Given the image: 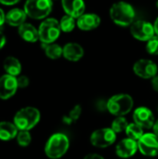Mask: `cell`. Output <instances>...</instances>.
Instances as JSON below:
<instances>
[{
	"mask_svg": "<svg viewBox=\"0 0 158 159\" xmlns=\"http://www.w3.org/2000/svg\"><path fill=\"white\" fill-rule=\"evenodd\" d=\"M62 56L70 61H78L84 56V48L83 47L75 42L67 43L63 47Z\"/></svg>",
	"mask_w": 158,
	"mask_h": 159,
	"instance_id": "obj_16",
	"label": "cell"
},
{
	"mask_svg": "<svg viewBox=\"0 0 158 159\" xmlns=\"http://www.w3.org/2000/svg\"><path fill=\"white\" fill-rule=\"evenodd\" d=\"M27 14L24 9L12 8L6 14V22L13 27H20L25 22Z\"/></svg>",
	"mask_w": 158,
	"mask_h": 159,
	"instance_id": "obj_18",
	"label": "cell"
},
{
	"mask_svg": "<svg viewBox=\"0 0 158 159\" xmlns=\"http://www.w3.org/2000/svg\"><path fill=\"white\" fill-rule=\"evenodd\" d=\"M133 72L136 75L143 79H152L157 75L158 67L156 62L148 59L138 60L133 65Z\"/></svg>",
	"mask_w": 158,
	"mask_h": 159,
	"instance_id": "obj_10",
	"label": "cell"
},
{
	"mask_svg": "<svg viewBox=\"0 0 158 159\" xmlns=\"http://www.w3.org/2000/svg\"><path fill=\"white\" fill-rule=\"evenodd\" d=\"M125 132H126L128 138L132 139V140H134L136 142H138L142 137V135L144 134L142 128L141 126H139L138 124H136V123L129 124V126H128Z\"/></svg>",
	"mask_w": 158,
	"mask_h": 159,
	"instance_id": "obj_23",
	"label": "cell"
},
{
	"mask_svg": "<svg viewBox=\"0 0 158 159\" xmlns=\"http://www.w3.org/2000/svg\"><path fill=\"white\" fill-rule=\"evenodd\" d=\"M96 108L101 112L107 110V102L103 99L98 100V102H96Z\"/></svg>",
	"mask_w": 158,
	"mask_h": 159,
	"instance_id": "obj_29",
	"label": "cell"
},
{
	"mask_svg": "<svg viewBox=\"0 0 158 159\" xmlns=\"http://www.w3.org/2000/svg\"><path fill=\"white\" fill-rule=\"evenodd\" d=\"M84 159H104L101 155H98V154H88L87 155Z\"/></svg>",
	"mask_w": 158,
	"mask_h": 159,
	"instance_id": "obj_31",
	"label": "cell"
},
{
	"mask_svg": "<svg viewBox=\"0 0 158 159\" xmlns=\"http://www.w3.org/2000/svg\"><path fill=\"white\" fill-rule=\"evenodd\" d=\"M138 150V142L129 138L123 139L121 142L118 143V144L115 147V153L117 157L121 158L131 157L137 153Z\"/></svg>",
	"mask_w": 158,
	"mask_h": 159,
	"instance_id": "obj_13",
	"label": "cell"
},
{
	"mask_svg": "<svg viewBox=\"0 0 158 159\" xmlns=\"http://www.w3.org/2000/svg\"><path fill=\"white\" fill-rule=\"evenodd\" d=\"M61 32L60 21L54 18H48L43 20L38 28L39 40L44 44H52L60 36Z\"/></svg>",
	"mask_w": 158,
	"mask_h": 159,
	"instance_id": "obj_5",
	"label": "cell"
},
{
	"mask_svg": "<svg viewBox=\"0 0 158 159\" xmlns=\"http://www.w3.org/2000/svg\"><path fill=\"white\" fill-rule=\"evenodd\" d=\"M17 83L19 89H24L29 86L30 80L26 75H19L17 76Z\"/></svg>",
	"mask_w": 158,
	"mask_h": 159,
	"instance_id": "obj_28",
	"label": "cell"
},
{
	"mask_svg": "<svg viewBox=\"0 0 158 159\" xmlns=\"http://www.w3.org/2000/svg\"><path fill=\"white\" fill-rule=\"evenodd\" d=\"M157 112H158V108H157Z\"/></svg>",
	"mask_w": 158,
	"mask_h": 159,
	"instance_id": "obj_38",
	"label": "cell"
},
{
	"mask_svg": "<svg viewBox=\"0 0 158 159\" xmlns=\"http://www.w3.org/2000/svg\"><path fill=\"white\" fill-rule=\"evenodd\" d=\"M111 20L119 26H130L135 20L136 12L133 6L125 1H118L112 5L109 10Z\"/></svg>",
	"mask_w": 158,
	"mask_h": 159,
	"instance_id": "obj_1",
	"label": "cell"
},
{
	"mask_svg": "<svg viewBox=\"0 0 158 159\" xmlns=\"http://www.w3.org/2000/svg\"><path fill=\"white\" fill-rule=\"evenodd\" d=\"M70 142L66 135L55 133L49 137L45 145V154L50 159H58L63 157L69 149Z\"/></svg>",
	"mask_w": 158,
	"mask_h": 159,
	"instance_id": "obj_3",
	"label": "cell"
},
{
	"mask_svg": "<svg viewBox=\"0 0 158 159\" xmlns=\"http://www.w3.org/2000/svg\"><path fill=\"white\" fill-rule=\"evenodd\" d=\"M101 24V17L95 13H84L76 19V26L81 31H92Z\"/></svg>",
	"mask_w": 158,
	"mask_h": 159,
	"instance_id": "obj_14",
	"label": "cell"
},
{
	"mask_svg": "<svg viewBox=\"0 0 158 159\" xmlns=\"http://www.w3.org/2000/svg\"><path fill=\"white\" fill-rule=\"evenodd\" d=\"M40 112L38 109L27 106L20 109L13 118V123L19 130H30L40 121Z\"/></svg>",
	"mask_w": 158,
	"mask_h": 159,
	"instance_id": "obj_2",
	"label": "cell"
},
{
	"mask_svg": "<svg viewBox=\"0 0 158 159\" xmlns=\"http://www.w3.org/2000/svg\"><path fill=\"white\" fill-rule=\"evenodd\" d=\"M17 143L21 147H27L30 145L32 142V136L29 130H19L17 137H16Z\"/></svg>",
	"mask_w": 158,
	"mask_h": 159,
	"instance_id": "obj_26",
	"label": "cell"
},
{
	"mask_svg": "<svg viewBox=\"0 0 158 159\" xmlns=\"http://www.w3.org/2000/svg\"><path fill=\"white\" fill-rule=\"evenodd\" d=\"M139 151L145 157H156L158 155V137L155 133H144L138 141Z\"/></svg>",
	"mask_w": 158,
	"mask_h": 159,
	"instance_id": "obj_9",
	"label": "cell"
},
{
	"mask_svg": "<svg viewBox=\"0 0 158 159\" xmlns=\"http://www.w3.org/2000/svg\"><path fill=\"white\" fill-rule=\"evenodd\" d=\"M6 45V36L3 34L2 31H0V49L3 48V47Z\"/></svg>",
	"mask_w": 158,
	"mask_h": 159,
	"instance_id": "obj_33",
	"label": "cell"
},
{
	"mask_svg": "<svg viewBox=\"0 0 158 159\" xmlns=\"http://www.w3.org/2000/svg\"><path fill=\"white\" fill-rule=\"evenodd\" d=\"M130 34L131 35L140 41L147 42L154 35H156L154 24L147 20H135L130 26Z\"/></svg>",
	"mask_w": 158,
	"mask_h": 159,
	"instance_id": "obj_8",
	"label": "cell"
},
{
	"mask_svg": "<svg viewBox=\"0 0 158 159\" xmlns=\"http://www.w3.org/2000/svg\"><path fill=\"white\" fill-rule=\"evenodd\" d=\"M81 113H82V107H81V105H79V104L74 105L73 107V109L67 115H65L62 117L63 123L66 124V125H72V124L75 123L79 119V117L81 116Z\"/></svg>",
	"mask_w": 158,
	"mask_h": 159,
	"instance_id": "obj_22",
	"label": "cell"
},
{
	"mask_svg": "<svg viewBox=\"0 0 158 159\" xmlns=\"http://www.w3.org/2000/svg\"><path fill=\"white\" fill-rule=\"evenodd\" d=\"M134 123L141 126L142 129H152L155 125V116L153 112L144 106L138 107L133 113Z\"/></svg>",
	"mask_w": 158,
	"mask_h": 159,
	"instance_id": "obj_12",
	"label": "cell"
},
{
	"mask_svg": "<svg viewBox=\"0 0 158 159\" xmlns=\"http://www.w3.org/2000/svg\"><path fill=\"white\" fill-rule=\"evenodd\" d=\"M116 141V133L111 128H103L92 132L90 143L97 148H106Z\"/></svg>",
	"mask_w": 158,
	"mask_h": 159,
	"instance_id": "obj_7",
	"label": "cell"
},
{
	"mask_svg": "<svg viewBox=\"0 0 158 159\" xmlns=\"http://www.w3.org/2000/svg\"><path fill=\"white\" fill-rule=\"evenodd\" d=\"M61 6L65 14L78 19L85 13L86 4L84 0H61Z\"/></svg>",
	"mask_w": 158,
	"mask_h": 159,
	"instance_id": "obj_15",
	"label": "cell"
},
{
	"mask_svg": "<svg viewBox=\"0 0 158 159\" xmlns=\"http://www.w3.org/2000/svg\"><path fill=\"white\" fill-rule=\"evenodd\" d=\"M146 51L150 55H158V35H154L146 42Z\"/></svg>",
	"mask_w": 158,
	"mask_h": 159,
	"instance_id": "obj_27",
	"label": "cell"
},
{
	"mask_svg": "<svg viewBox=\"0 0 158 159\" xmlns=\"http://www.w3.org/2000/svg\"><path fill=\"white\" fill-rule=\"evenodd\" d=\"M18 33L20 36L27 42L34 43L39 40L38 30L31 23L24 22L23 24H21L18 29Z\"/></svg>",
	"mask_w": 158,
	"mask_h": 159,
	"instance_id": "obj_17",
	"label": "cell"
},
{
	"mask_svg": "<svg viewBox=\"0 0 158 159\" xmlns=\"http://www.w3.org/2000/svg\"><path fill=\"white\" fill-rule=\"evenodd\" d=\"M154 27H155V32H156V34L158 35V17L156 18V20H155L154 22Z\"/></svg>",
	"mask_w": 158,
	"mask_h": 159,
	"instance_id": "obj_36",
	"label": "cell"
},
{
	"mask_svg": "<svg viewBox=\"0 0 158 159\" xmlns=\"http://www.w3.org/2000/svg\"><path fill=\"white\" fill-rule=\"evenodd\" d=\"M128 126H129V122L124 116H116L112 123L111 129L115 133H121L123 131H126Z\"/></svg>",
	"mask_w": 158,
	"mask_h": 159,
	"instance_id": "obj_25",
	"label": "cell"
},
{
	"mask_svg": "<svg viewBox=\"0 0 158 159\" xmlns=\"http://www.w3.org/2000/svg\"><path fill=\"white\" fill-rule=\"evenodd\" d=\"M153 129H154V133L158 137V119L157 121L155 122V125L153 127Z\"/></svg>",
	"mask_w": 158,
	"mask_h": 159,
	"instance_id": "obj_35",
	"label": "cell"
},
{
	"mask_svg": "<svg viewBox=\"0 0 158 159\" xmlns=\"http://www.w3.org/2000/svg\"><path fill=\"white\" fill-rule=\"evenodd\" d=\"M20 0H0V3L3 5H7V6H12L15 5L19 2Z\"/></svg>",
	"mask_w": 158,
	"mask_h": 159,
	"instance_id": "obj_32",
	"label": "cell"
},
{
	"mask_svg": "<svg viewBox=\"0 0 158 159\" xmlns=\"http://www.w3.org/2000/svg\"><path fill=\"white\" fill-rule=\"evenodd\" d=\"M52 6V0H27L24 4V11L31 19L42 20L50 14Z\"/></svg>",
	"mask_w": 158,
	"mask_h": 159,
	"instance_id": "obj_6",
	"label": "cell"
},
{
	"mask_svg": "<svg viewBox=\"0 0 158 159\" xmlns=\"http://www.w3.org/2000/svg\"><path fill=\"white\" fill-rule=\"evenodd\" d=\"M19 89L17 77L10 75H3L0 77V99L8 100L11 98Z\"/></svg>",
	"mask_w": 158,
	"mask_h": 159,
	"instance_id": "obj_11",
	"label": "cell"
},
{
	"mask_svg": "<svg viewBox=\"0 0 158 159\" xmlns=\"http://www.w3.org/2000/svg\"><path fill=\"white\" fill-rule=\"evenodd\" d=\"M19 129L15 126L14 123L8 121L0 122V140L1 141H11L16 139Z\"/></svg>",
	"mask_w": 158,
	"mask_h": 159,
	"instance_id": "obj_19",
	"label": "cell"
},
{
	"mask_svg": "<svg viewBox=\"0 0 158 159\" xmlns=\"http://www.w3.org/2000/svg\"><path fill=\"white\" fill-rule=\"evenodd\" d=\"M63 48L58 44L52 43L45 45V53L46 56L51 60H58L62 56Z\"/></svg>",
	"mask_w": 158,
	"mask_h": 159,
	"instance_id": "obj_21",
	"label": "cell"
},
{
	"mask_svg": "<svg viewBox=\"0 0 158 159\" xmlns=\"http://www.w3.org/2000/svg\"><path fill=\"white\" fill-rule=\"evenodd\" d=\"M4 70L7 75H10L12 76H19L21 72V64L20 61L12 56H8L5 59L3 63Z\"/></svg>",
	"mask_w": 158,
	"mask_h": 159,
	"instance_id": "obj_20",
	"label": "cell"
},
{
	"mask_svg": "<svg viewBox=\"0 0 158 159\" xmlns=\"http://www.w3.org/2000/svg\"><path fill=\"white\" fill-rule=\"evenodd\" d=\"M156 7H157V8H158V0H157V1H156Z\"/></svg>",
	"mask_w": 158,
	"mask_h": 159,
	"instance_id": "obj_37",
	"label": "cell"
},
{
	"mask_svg": "<svg viewBox=\"0 0 158 159\" xmlns=\"http://www.w3.org/2000/svg\"><path fill=\"white\" fill-rule=\"evenodd\" d=\"M6 21V14L4 13L3 9L0 8V26H2Z\"/></svg>",
	"mask_w": 158,
	"mask_h": 159,
	"instance_id": "obj_34",
	"label": "cell"
},
{
	"mask_svg": "<svg viewBox=\"0 0 158 159\" xmlns=\"http://www.w3.org/2000/svg\"><path fill=\"white\" fill-rule=\"evenodd\" d=\"M152 87L155 91L158 92V75L152 78Z\"/></svg>",
	"mask_w": 158,
	"mask_h": 159,
	"instance_id": "obj_30",
	"label": "cell"
},
{
	"mask_svg": "<svg viewBox=\"0 0 158 159\" xmlns=\"http://www.w3.org/2000/svg\"><path fill=\"white\" fill-rule=\"evenodd\" d=\"M76 19H74V17L70 16V15H64L61 20H60V26L62 32L64 33H71L72 31H74L75 25H76Z\"/></svg>",
	"mask_w": 158,
	"mask_h": 159,
	"instance_id": "obj_24",
	"label": "cell"
},
{
	"mask_svg": "<svg viewBox=\"0 0 158 159\" xmlns=\"http://www.w3.org/2000/svg\"><path fill=\"white\" fill-rule=\"evenodd\" d=\"M134 102L129 94H116L107 101V110L115 116H124L133 108Z\"/></svg>",
	"mask_w": 158,
	"mask_h": 159,
	"instance_id": "obj_4",
	"label": "cell"
}]
</instances>
